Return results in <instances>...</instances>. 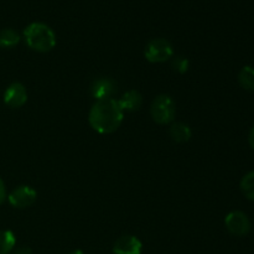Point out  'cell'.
<instances>
[{"label": "cell", "mask_w": 254, "mask_h": 254, "mask_svg": "<svg viewBox=\"0 0 254 254\" xmlns=\"http://www.w3.org/2000/svg\"><path fill=\"white\" fill-rule=\"evenodd\" d=\"M20 42V35L14 29H4L0 31V46L5 49L15 47Z\"/></svg>", "instance_id": "cell-13"}, {"label": "cell", "mask_w": 254, "mask_h": 254, "mask_svg": "<svg viewBox=\"0 0 254 254\" xmlns=\"http://www.w3.org/2000/svg\"><path fill=\"white\" fill-rule=\"evenodd\" d=\"M123 118L124 112L118 101L113 98L97 101L92 106L88 116L89 124L99 134L114 133L121 127Z\"/></svg>", "instance_id": "cell-1"}, {"label": "cell", "mask_w": 254, "mask_h": 254, "mask_svg": "<svg viewBox=\"0 0 254 254\" xmlns=\"http://www.w3.org/2000/svg\"><path fill=\"white\" fill-rule=\"evenodd\" d=\"M143 252V243L135 236H122L114 242V254H141Z\"/></svg>", "instance_id": "cell-8"}, {"label": "cell", "mask_w": 254, "mask_h": 254, "mask_svg": "<svg viewBox=\"0 0 254 254\" xmlns=\"http://www.w3.org/2000/svg\"><path fill=\"white\" fill-rule=\"evenodd\" d=\"M27 102V91L24 84L15 82L4 92V103L10 108H20Z\"/></svg>", "instance_id": "cell-7"}, {"label": "cell", "mask_w": 254, "mask_h": 254, "mask_svg": "<svg viewBox=\"0 0 254 254\" xmlns=\"http://www.w3.org/2000/svg\"><path fill=\"white\" fill-rule=\"evenodd\" d=\"M117 84L111 78H99L92 83L91 93L93 98L97 101H104V99H111L113 94L116 93Z\"/></svg>", "instance_id": "cell-9"}, {"label": "cell", "mask_w": 254, "mask_h": 254, "mask_svg": "<svg viewBox=\"0 0 254 254\" xmlns=\"http://www.w3.org/2000/svg\"><path fill=\"white\" fill-rule=\"evenodd\" d=\"M225 225L228 232L235 236H245L251 230L250 218L241 211H233L228 213L225 218Z\"/></svg>", "instance_id": "cell-6"}, {"label": "cell", "mask_w": 254, "mask_h": 254, "mask_svg": "<svg viewBox=\"0 0 254 254\" xmlns=\"http://www.w3.org/2000/svg\"><path fill=\"white\" fill-rule=\"evenodd\" d=\"M170 136L176 143H186L192 136V131L188 124L183 122H176L170 127Z\"/></svg>", "instance_id": "cell-11"}, {"label": "cell", "mask_w": 254, "mask_h": 254, "mask_svg": "<svg viewBox=\"0 0 254 254\" xmlns=\"http://www.w3.org/2000/svg\"><path fill=\"white\" fill-rule=\"evenodd\" d=\"M248 140H250V145L252 146V148L254 149V127L252 128V130H251V133H250V139H248Z\"/></svg>", "instance_id": "cell-19"}, {"label": "cell", "mask_w": 254, "mask_h": 254, "mask_svg": "<svg viewBox=\"0 0 254 254\" xmlns=\"http://www.w3.org/2000/svg\"><path fill=\"white\" fill-rule=\"evenodd\" d=\"M151 117L159 124H169L174 121L176 106L174 99L168 94H160L151 103Z\"/></svg>", "instance_id": "cell-3"}, {"label": "cell", "mask_w": 254, "mask_h": 254, "mask_svg": "<svg viewBox=\"0 0 254 254\" xmlns=\"http://www.w3.org/2000/svg\"><path fill=\"white\" fill-rule=\"evenodd\" d=\"M144 55L151 64H163L174 56V50L168 40L153 39L146 45Z\"/></svg>", "instance_id": "cell-4"}, {"label": "cell", "mask_w": 254, "mask_h": 254, "mask_svg": "<svg viewBox=\"0 0 254 254\" xmlns=\"http://www.w3.org/2000/svg\"><path fill=\"white\" fill-rule=\"evenodd\" d=\"M36 198L37 192L35 191V189L27 185L17 186L7 195V201H9L10 205L15 208H19V210H24V208L32 206Z\"/></svg>", "instance_id": "cell-5"}, {"label": "cell", "mask_w": 254, "mask_h": 254, "mask_svg": "<svg viewBox=\"0 0 254 254\" xmlns=\"http://www.w3.org/2000/svg\"><path fill=\"white\" fill-rule=\"evenodd\" d=\"M27 46L37 52H49L56 46V35L52 29L42 22H32L24 30Z\"/></svg>", "instance_id": "cell-2"}, {"label": "cell", "mask_w": 254, "mask_h": 254, "mask_svg": "<svg viewBox=\"0 0 254 254\" xmlns=\"http://www.w3.org/2000/svg\"><path fill=\"white\" fill-rule=\"evenodd\" d=\"M6 189H5V184L4 181L1 180V178H0V205H2L4 203V201L6 200Z\"/></svg>", "instance_id": "cell-17"}, {"label": "cell", "mask_w": 254, "mask_h": 254, "mask_svg": "<svg viewBox=\"0 0 254 254\" xmlns=\"http://www.w3.org/2000/svg\"><path fill=\"white\" fill-rule=\"evenodd\" d=\"M238 82L241 87L246 91H254V68L251 66H246L241 69L238 74Z\"/></svg>", "instance_id": "cell-14"}, {"label": "cell", "mask_w": 254, "mask_h": 254, "mask_svg": "<svg viewBox=\"0 0 254 254\" xmlns=\"http://www.w3.org/2000/svg\"><path fill=\"white\" fill-rule=\"evenodd\" d=\"M10 254H32V251L29 247H19L14 248V251Z\"/></svg>", "instance_id": "cell-18"}, {"label": "cell", "mask_w": 254, "mask_h": 254, "mask_svg": "<svg viewBox=\"0 0 254 254\" xmlns=\"http://www.w3.org/2000/svg\"><path fill=\"white\" fill-rule=\"evenodd\" d=\"M69 254H84V253L82 252L81 250H76V251H73V252H71Z\"/></svg>", "instance_id": "cell-20"}, {"label": "cell", "mask_w": 254, "mask_h": 254, "mask_svg": "<svg viewBox=\"0 0 254 254\" xmlns=\"http://www.w3.org/2000/svg\"><path fill=\"white\" fill-rule=\"evenodd\" d=\"M241 190L248 200L254 201V171L243 176L241 181Z\"/></svg>", "instance_id": "cell-15"}, {"label": "cell", "mask_w": 254, "mask_h": 254, "mask_svg": "<svg viewBox=\"0 0 254 254\" xmlns=\"http://www.w3.org/2000/svg\"><path fill=\"white\" fill-rule=\"evenodd\" d=\"M123 112H135L143 106V97L135 89L126 92L119 99H117Z\"/></svg>", "instance_id": "cell-10"}, {"label": "cell", "mask_w": 254, "mask_h": 254, "mask_svg": "<svg viewBox=\"0 0 254 254\" xmlns=\"http://www.w3.org/2000/svg\"><path fill=\"white\" fill-rule=\"evenodd\" d=\"M171 66H173V68L175 69L176 72L184 74V73H186V72L189 71V67H190V62H189V60L186 59V57L176 56L175 59L173 60V62H171Z\"/></svg>", "instance_id": "cell-16"}, {"label": "cell", "mask_w": 254, "mask_h": 254, "mask_svg": "<svg viewBox=\"0 0 254 254\" xmlns=\"http://www.w3.org/2000/svg\"><path fill=\"white\" fill-rule=\"evenodd\" d=\"M16 245V237L9 230L0 231V254H10Z\"/></svg>", "instance_id": "cell-12"}]
</instances>
